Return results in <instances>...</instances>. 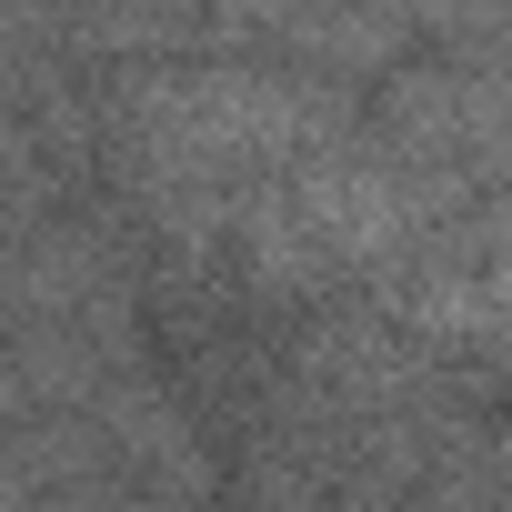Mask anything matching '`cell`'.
<instances>
[{"label": "cell", "instance_id": "cell-1", "mask_svg": "<svg viewBox=\"0 0 512 512\" xmlns=\"http://www.w3.org/2000/svg\"><path fill=\"white\" fill-rule=\"evenodd\" d=\"M342 141V91L322 71H262V61H191V71H131L111 91V151L141 181V201L201 241H231L241 201L272 191L292 161Z\"/></svg>", "mask_w": 512, "mask_h": 512}, {"label": "cell", "instance_id": "cell-2", "mask_svg": "<svg viewBox=\"0 0 512 512\" xmlns=\"http://www.w3.org/2000/svg\"><path fill=\"white\" fill-rule=\"evenodd\" d=\"M392 312L412 332H432V342L512 362V191L402 251L392 262Z\"/></svg>", "mask_w": 512, "mask_h": 512}]
</instances>
